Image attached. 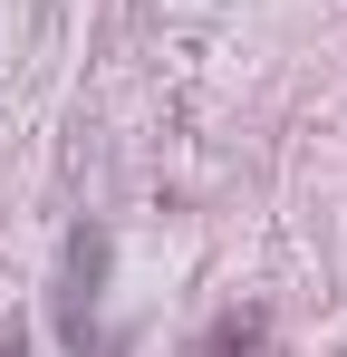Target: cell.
<instances>
[{"label":"cell","mask_w":347,"mask_h":357,"mask_svg":"<svg viewBox=\"0 0 347 357\" xmlns=\"http://www.w3.org/2000/svg\"><path fill=\"white\" fill-rule=\"evenodd\" d=\"M261 338H270V319H261V309H222V319H213V338H203V357H261Z\"/></svg>","instance_id":"2"},{"label":"cell","mask_w":347,"mask_h":357,"mask_svg":"<svg viewBox=\"0 0 347 357\" xmlns=\"http://www.w3.org/2000/svg\"><path fill=\"white\" fill-rule=\"evenodd\" d=\"M107 261H116V241L97 232V222H77V232H68V290H58V328H68V348H77V357L97 348V290H107Z\"/></svg>","instance_id":"1"},{"label":"cell","mask_w":347,"mask_h":357,"mask_svg":"<svg viewBox=\"0 0 347 357\" xmlns=\"http://www.w3.org/2000/svg\"><path fill=\"white\" fill-rule=\"evenodd\" d=\"M0 357H29V348H20V328H10V338H0Z\"/></svg>","instance_id":"3"}]
</instances>
